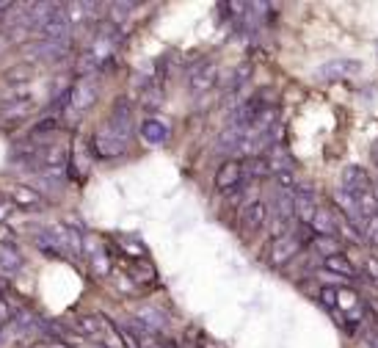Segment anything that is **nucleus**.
<instances>
[{
  "label": "nucleus",
  "mask_w": 378,
  "mask_h": 348,
  "mask_svg": "<svg viewBox=\"0 0 378 348\" xmlns=\"http://www.w3.org/2000/svg\"><path fill=\"white\" fill-rule=\"evenodd\" d=\"M240 183H243V163L224 161L218 166V172H215V188L224 191V194H232V191L240 188Z\"/></svg>",
  "instance_id": "obj_10"
},
{
  "label": "nucleus",
  "mask_w": 378,
  "mask_h": 348,
  "mask_svg": "<svg viewBox=\"0 0 378 348\" xmlns=\"http://www.w3.org/2000/svg\"><path fill=\"white\" fill-rule=\"evenodd\" d=\"M370 348H378V329L373 332V338H370Z\"/></svg>",
  "instance_id": "obj_34"
},
{
  "label": "nucleus",
  "mask_w": 378,
  "mask_h": 348,
  "mask_svg": "<svg viewBox=\"0 0 378 348\" xmlns=\"http://www.w3.org/2000/svg\"><path fill=\"white\" fill-rule=\"evenodd\" d=\"M318 210H321V208H318V202H315V194L307 191V188H296V219H298L304 227L312 224V219H315Z\"/></svg>",
  "instance_id": "obj_12"
},
{
  "label": "nucleus",
  "mask_w": 378,
  "mask_h": 348,
  "mask_svg": "<svg viewBox=\"0 0 378 348\" xmlns=\"http://www.w3.org/2000/svg\"><path fill=\"white\" fill-rule=\"evenodd\" d=\"M0 263H3V266H11V268H17V266H19V257H11V252H8V255L3 252V255H0Z\"/></svg>",
  "instance_id": "obj_28"
},
{
  "label": "nucleus",
  "mask_w": 378,
  "mask_h": 348,
  "mask_svg": "<svg viewBox=\"0 0 378 348\" xmlns=\"http://www.w3.org/2000/svg\"><path fill=\"white\" fill-rule=\"evenodd\" d=\"M359 304V296L354 291H337V307L340 310H357Z\"/></svg>",
  "instance_id": "obj_22"
},
{
  "label": "nucleus",
  "mask_w": 378,
  "mask_h": 348,
  "mask_svg": "<svg viewBox=\"0 0 378 348\" xmlns=\"http://www.w3.org/2000/svg\"><path fill=\"white\" fill-rule=\"evenodd\" d=\"M243 174H251V177H265V174H271V166H268V161H265V158H251V161H246V163H243Z\"/></svg>",
  "instance_id": "obj_19"
},
{
  "label": "nucleus",
  "mask_w": 378,
  "mask_h": 348,
  "mask_svg": "<svg viewBox=\"0 0 378 348\" xmlns=\"http://www.w3.org/2000/svg\"><path fill=\"white\" fill-rule=\"evenodd\" d=\"M138 321H144L147 329H163V315H158L155 310L141 307V310H138Z\"/></svg>",
  "instance_id": "obj_21"
},
{
  "label": "nucleus",
  "mask_w": 378,
  "mask_h": 348,
  "mask_svg": "<svg viewBox=\"0 0 378 348\" xmlns=\"http://www.w3.org/2000/svg\"><path fill=\"white\" fill-rule=\"evenodd\" d=\"M11 318H14V315H11V310H8V304H6L3 299H0V327H6V324H11Z\"/></svg>",
  "instance_id": "obj_26"
},
{
  "label": "nucleus",
  "mask_w": 378,
  "mask_h": 348,
  "mask_svg": "<svg viewBox=\"0 0 378 348\" xmlns=\"http://www.w3.org/2000/svg\"><path fill=\"white\" fill-rule=\"evenodd\" d=\"M368 271H370V277L378 282V260H368Z\"/></svg>",
  "instance_id": "obj_31"
},
{
  "label": "nucleus",
  "mask_w": 378,
  "mask_h": 348,
  "mask_svg": "<svg viewBox=\"0 0 378 348\" xmlns=\"http://www.w3.org/2000/svg\"><path fill=\"white\" fill-rule=\"evenodd\" d=\"M323 266H326V271L340 274V277H348V280H357V277H359V274H357V266H354L345 255H332V257L323 260Z\"/></svg>",
  "instance_id": "obj_16"
},
{
  "label": "nucleus",
  "mask_w": 378,
  "mask_h": 348,
  "mask_svg": "<svg viewBox=\"0 0 378 348\" xmlns=\"http://www.w3.org/2000/svg\"><path fill=\"white\" fill-rule=\"evenodd\" d=\"M3 77H6V83H11V86H17V83H28V80L33 77V66H30V64H17V66H8Z\"/></svg>",
  "instance_id": "obj_17"
},
{
  "label": "nucleus",
  "mask_w": 378,
  "mask_h": 348,
  "mask_svg": "<svg viewBox=\"0 0 378 348\" xmlns=\"http://www.w3.org/2000/svg\"><path fill=\"white\" fill-rule=\"evenodd\" d=\"M11 210H14V205H8V202L3 205V202H0V221H6V219L11 216Z\"/></svg>",
  "instance_id": "obj_29"
},
{
  "label": "nucleus",
  "mask_w": 378,
  "mask_h": 348,
  "mask_svg": "<svg viewBox=\"0 0 378 348\" xmlns=\"http://www.w3.org/2000/svg\"><path fill=\"white\" fill-rule=\"evenodd\" d=\"M169 136H172V130H169V125L161 122V119H147V122L141 125V138H144L147 144H166Z\"/></svg>",
  "instance_id": "obj_14"
},
{
  "label": "nucleus",
  "mask_w": 378,
  "mask_h": 348,
  "mask_svg": "<svg viewBox=\"0 0 378 348\" xmlns=\"http://www.w3.org/2000/svg\"><path fill=\"white\" fill-rule=\"evenodd\" d=\"M343 191H348L351 196L370 194V191H373L370 174H368L362 166H345V169H343Z\"/></svg>",
  "instance_id": "obj_11"
},
{
  "label": "nucleus",
  "mask_w": 378,
  "mask_h": 348,
  "mask_svg": "<svg viewBox=\"0 0 378 348\" xmlns=\"http://www.w3.org/2000/svg\"><path fill=\"white\" fill-rule=\"evenodd\" d=\"M370 161H373V163L378 166V138L373 141V144H370Z\"/></svg>",
  "instance_id": "obj_32"
},
{
  "label": "nucleus",
  "mask_w": 378,
  "mask_h": 348,
  "mask_svg": "<svg viewBox=\"0 0 378 348\" xmlns=\"http://www.w3.org/2000/svg\"><path fill=\"white\" fill-rule=\"evenodd\" d=\"M39 33H42V39H47V42H58V44H66V42H69L72 22L66 19L64 6H55V3H53L50 14H47L44 22L39 25Z\"/></svg>",
  "instance_id": "obj_2"
},
{
  "label": "nucleus",
  "mask_w": 378,
  "mask_h": 348,
  "mask_svg": "<svg viewBox=\"0 0 378 348\" xmlns=\"http://www.w3.org/2000/svg\"><path fill=\"white\" fill-rule=\"evenodd\" d=\"M114 130H119L122 136H133V105L127 102V100H116L114 102V116H111V122H108Z\"/></svg>",
  "instance_id": "obj_13"
},
{
  "label": "nucleus",
  "mask_w": 378,
  "mask_h": 348,
  "mask_svg": "<svg viewBox=\"0 0 378 348\" xmlns=\"http://www.w3.org/2000/svg\"><path fill=\"white\" fill-rule=\"evenodd\" d=\"M100 97V86H97V77L94 75H83L78 77L72 86H69V113H80L86 108H91Z\"/></svg>",
  "instance_id": "obj_1"
},
{
  "label": "nucleus",
  "mask_w": 378,
  "mask_h": 348,
  "mask_svg": "<svg viewBox=\"0 0 378 348\" xmlns=\"http://www.w3.org/2000/svg\"><path fill=\"white\" fill-rule=\"evenodd\" d=\"M33 348H66L64 343H55V340H42V343H36Z\"/></svg>",
  "instance_id": "obj_30"
},
{
  "label": "nucleus",
  "mask_w": 378,
  "mask_h": 348,
  "mask_svg": "<svg viewBox=\"0 0 378 348\" xmlns=\"http://www.w3.org/2000/svg\"><path fill=\"white\" fill-rule=\"evenodd\" d=\"M362 69V64L359 61H354V58H332V61H326L323 66H318V77L321 80H343V77H351V75H357Z\"/></svg>",
  "instance_id": "obj_9"
},
{
  "label": "nucleus",
  "mask_w": 378,
  "mask_h": 348,
  "mask_svg": "<svg viewBox=\"0 0 378 348\" xmlns=\"http://www.w3.org/2000/svg\"><path fill=\"white\" fill-rule=\"evenodd\" d=\"M11 196H14V202L17 205H28V208H36V205H42L44 199L33 191V188H25V185H17V188H11Z\"/></svg>",
  "instance_id": "obj_18"
},
{
  "label": "nucleus",
  "mask_w": 378,
  "mask_h": 348,
  "mask_svg": "<svg viewBox=\"0 0 378 348\" xmlns=\"http://www.w3.org/2000/svg\"><path fill=\"white\" fill-rule=\"evenodd\" d=\"M75 327H78L80 332H86V335H97V332L102 329L100 318H78V321H75Z\"/></svg>",
  "instance_id": "obj_23"
},
{
  "label": "nucleus",
  "mask_w": 378,
  "mask_h": 348,
  "mask_svg": "<svg viewBox=\"0 0 378 348\" xmlns=\"http://www.w3.org/2000/svg\"><path fill=\"white\" fill-rule=\"evenodd\" d=\"M36 108L33 97L30 94H17V97H8L3 105H0V125L3 127H11V125H19L28 119V113Z\"/></svg>",
  "instance_id": "obj_4"
},
{
  "label": "nucleus",
  "mask_w": 378,
  "mask_h": 348,
  "mask_svg": "<svg viewBox=\"0 0 378 348\" xmlns=\"http://www.w3.org/2000/svg\"><path fill=\"white\" fill-rule=\"evenodd\" d=\"M6 44H8V39H6V36H0V58L6 55Z\"/></svg>",
  "instance_id": "obj_33"
},
{
  "label": "nucleus",
  "mask_w": 378,
  "mask_h": 348,
  "mask_svg": "<svg viewBox=\"0 0 378 348\" xmlns=\"http://www.w3.org/2000/svg\"><path fill=\"white\" fill-rule=\"evenodd\" d=\"M44 130H55V119H44L42 125L33 127V133H44Z\"/></svg>",
  "instance_id": "obj_27"
},
{
  "label": "nucleus",
  "mask_w": 378,
  "mask_h": 348,
  "mask_svg": "<svg viewBox=\"0 0 378 348\" xmlns=\"http://www.w3.org/2000/svg\"><path fill=\"white\" fill-rule=\"evenodd\" d=\"M315 249L318 252H323L326 257H332V255H340V246H337V241L334 238H323V235H315Z\"/></svg>",
  "instance_id": "obj_20"
},
{
  "label": "nucleus",
  "mask_w": 378,
  "mask_h": 348,
  "mask_svg": "<svg viewBox=\"0 0 378 348\" xmlns=\"http://www.w3.org/2000/svg\"><path fill=\"white\" fill-rule=\"evenodd\" d=\"M321 299H323V304L337 307V288H323V291H321Z\"/></svg>",
  "instance_id": "obj_25"
},
{
  "label": "nucleus",
  "mask_w": 378,
  "mask_h": 348,
  "mask_svg": "<svg viewBox=\"0 0 378 348\" xmlns=\"http://www.w3.org/2000/svg\"><path fill=\"white\" fill-rule=\"evenodd\" d=\"M218 83V66L215 61H199L188 72V89L190 91H210Z\"/></svg>",
  "instance_id": "obj_7"
},
{
  "label": "nucleus",
  "mask_w": 378,
  "mask_h": 348,
  "mask_svg": "<svg viewBox=\"0 0 378 348\" xmlns=\"http://www.w3.org/2000/svg\"><path fill=\"white\" fill-rule=\"evenodd\" d=\"M268 221V205L265 202H251V205H243L240 208V232L243 235H254L265 227Z\"/></svg>",
  "instance_id": "obj_5"
},
{
  "label": "nucleus",
  "mask_w": 378,
  "mask_h": 348,
  "mask_svg": "<svg viewBox=\"0 0 378 348\" xmlns=\"http://www.w3.org/2000/svg\"><path fill=\"white\" fill-rule=\"evenodd\" d=\"M127 136H122L119 130H114L111 125H105V127H100L97 133H94V138H91V147H94V152L100 155V158H116V155H122L125 149H127Z\"/></svg>",
  "instance_id": "obj_3"
},
{
  "label": "nucleus",
  "mask_w": 378,
  "mask_h": 348,
  "mask_svg": "<svg viewBox=\"0 0 378 348\" xmlns=\"http://www.w3.org/2000/svg\"><path fill=\"white\" fill-rule=\"evenodd\" d=\"M301 249V238L298 235H282V238H273L271 249H268V263L271 266H285L287 260H293Z\"/></svg>",
  "instance_id": "obj_6"
},
{
  "label": "nucleus",
  "mask_w": 378,
  "mask_h": 348,
  "mask_svg": "<svg viewBox=\"0 0 378 348\" xmlns=\"http://www.w3.org/2000/svg\"><path fill=\"white\" fill-rule=\"evenodd\" d=\"M365 238L378 246V213L376 216H370V219H365Z\"/></svg>",
  "instance_id": "obj_24"
},
{
  "label": "nucleus",
  "mask_w": 378,
  "mask_h": 348,
  "mask_svg": "<svg viewBox=\"0 0 378 348\" xmlns=\"http://www.w3.org/2000/svg\"><path fill=\"white\" fill-rule=\"evenodd\" d=\"M25 50L30 55H36L39 61H44V64H64L69 58V44H58V42H47V39L33 42Z\"/></svg>",
  "instance_id": "obj_8"
},
{
  "label": "nucleus",
  "mask_w": 378,
  "mask_h": 348,
  "mask_svg": "<svg viewBox=\"0 0 378 348\" xmlns=\"http://www.w3.org/2000/svg\"><path fill=\"white\" fill-rule=\"evenodd\" d=\"M309 227L315 230V235H323V238H334V235H337V216H334L332 210H318Z\"/></svg>",
  "instance_id": "obj_15"
}]
</instances>
